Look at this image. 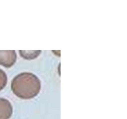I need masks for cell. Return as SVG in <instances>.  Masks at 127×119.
I'll return each mask as SVG.
<instances>
[{
	"label": "cell",
	"mask_w": 127,
	"mask_h": 119,
	"mask_svg": "<svg viewBox=\"0 0 127 119\" xmlns=\"http://www.w3.org/2000/svg\"><path fill=\"white\" fill-rule=\"evenodd\" d=\"M41 83L37 76L24 72L17 74L11 81V89L15 95L22 99H31L39 94Z\"/></svg>",
	"instance_id": "1"
},
{
	"label": "cell",
	"mask_w": 127,
	"mask_h": 119,
	"mask_svg": "<svg viewBox=\"0 0 127 119\" xmlns=\"http://www.w3.org/2000/svg\"><path fill=\"white\" fill-rule=\"evenodd\" d=\"M17 60V55L14 50H0V65L5 68H11Z\"/></svg>",
	"instance_id": "2"
},
{
	"label": "cell",
	"mask_w": 127,
	"mask_h": 119,
	"mask_svg": "<svg viewBox=\"0 0 127 119\" xmlns=\"http://www.w3.org/2000/svg\"><path fill=\"white\" fill-rule=\"evenodd\" d=\"M12 112L11 102L4 98L0 97V119H9L12 116Z\"/></svg>",
	"instance_id": "3"
},
{
	"label": "cell",
	"mask_w": 127,
	"mask_h": 119,
	"mask_svg": "<svg viewBox=\"0 0 127 119\" xmlns=\"http://www.w3.org/2000/svg\"><path fill=\"white\" fill-rule=\"evenodd\" d=\"M41 53L40 50L23 51L20 50V55L22 58L26 60H33L38 57Z\"/></svg>",
	"instance_id": "4"
},
{
	"label": "cell",
	"mask_w": 127,
	"mask_h": 119,
	"mask_svg": "<svg viewBox=\"0 0 127 119\" xmlns=\"http://www.w3.org/2000/svg\"><path fill=\"white\" fill-rule=\"evenodd\" d=\"M7 83V77L6 73L0 69V90H2Z\"/></svg>",
	"instance_id": "5"
}]
</instances>
